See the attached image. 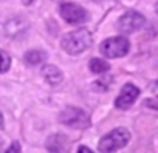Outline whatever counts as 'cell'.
<instances>
[{
  "label": "cell",
  "instance_id": "cell-1",
  "mask_svg": "<svg viewBox=\"0 0 158 153\" xmlns=\"http://www.w3.org/2000/svg\"><path fill=\"white\" fill-rule=\"evenodd\" d=\"M68 54H81L92 45V34L89 30H76L64 36L60 42Z\"/></svg>",
  "mask_w": 158,
  "mask_h": 153
},
{
  "label": "cell",
  "instance_id": "cell-2",
  "mask_svg": "<svg viewBox=\"0 0 158 153\" xmlns=\"http://www.w3.org/2000/svg\"><path fill=\"white\" fill-rule=\"evenodd\" d=\"M130 139V133L126 128H115L102 139L99 141V150L101 151H115L121 147H124Z\"/></svg>",
  "mask_w": 158,
  "mask_h": 153
},
{
  "label": "cell",
  "instance_id": "cell-3",
  "mask_svg": "<svg viewBox=\"0 0 158 153\" xmlns=\"http://www.w3.org/2000/svg\"><path fill=\"white\" fill-rule=\"evenodd\" d=\"M101 54H104L106 57H121L126 56L130 50V42L123 37V36H116V37H110L107 40H104L101 43Z\"/></svg>",
  "mask_w": 158,
  "mask_h": 153
},
{
  "label": "cell",
  "instance_id": "cell-4",
  "mask_svg": "<svg viewBox=\"0 0 158 153\" xmlns=\"http://www.w3.org/2000/svg\"><path fill=\"white\" fill-rule=\"evenodd\" d=\"M60 122L71 127V128H87L90 125V118L84 110H79L74 107H68L65 108L60 116H59Z\"/></svg>",
  "mask_w": 158,
  "mask_h": 153
},
{
  "label": "cell",
  "instance_id": "cell-5",
  "mask_svg": "<svg viewBox=\"0 0 158 153\" xmlns=\"http://www.w3.org/2000/svg\"><path fill=\"white\" fill-rule=\"evenodd\" d=\"M59 13L62 16V19L67 22V23H71V25H79V23H84L87 22L89 19V14L87 11L79 6L77 3H62L60 8H59Z\"/></svg>",
  "mask_w": 158,
  "mask_h": 153
},
{
  "label": "cell",
  "instance_id": "cell-6",
  "mask_svg": "<svg viewBox=\"0 0 158 153\" xmlns=\"http://www.w3.org/2000/svg\"><path fill=\"white\" fill-rule=\"evenodd\" d=\"M144 23H146V19H144L143 14H139V13H136V11H127L124 16L119 17L116 26H118V30H119L121 33H124V34H132L133 31L139 30Z\"/></svg>",
  "mask_w": 158,
  "mask_h": 153
},
{
  "label": "cell",
  "instance_id": "cell-7",
  "mask_svg": "<svg viewBox=\"0 0 158 153\" xmlns=\"http://www.w3.org/2000/svg\"><path fill=\"white\" fill-rule=\"evenodd\" d=\"M138 96H139V90L133 84H126L121 88V93L118 95V98L115 101V105L121 110H127L133 105V102L138 99Z\"/></svg>",
  "mask_w": 158,
  "mask_h": 153
},
{
  "label": "cell",
  "instance_id": "cell-8",
  "mask_svg": "<svg viewBox=\"0 0 158 153\" xmlns=\"http://www.w3.org/2000/svg\"><path fill=\"white\" fill-rule=\"evenodd\" d=\"M42 76L45 78V81H47L48 84H51V85H57V84H60L62 79H64L62 71H60L57 66H54V65H45V66L42 68Z\"/></svg>",
  "mask_w": 158,
  "mask_h": 153
},
{
  "label": "cell",
  "instance_id": "cell-9",
  "mask_svg": "<svg viewBox=\"0 0 158 153\" xmlns=\"http://www.w3.org/2000/svg\"><path fill=\"white\" fill-rule=\"evenodd\" d=\"M89 66H90L92 73H96V74L106 73V71H109V68H110L109 62H106L104 59H99V57H93V59L90 60Z\"/></svg>",
  "mask_w": 158,
  "mask_h": 153
},
{
  "label": "cell",
  "instance_id": "cell-10",
  "mask_svg": "<svg viewBox=\"0 0 158 153\" xmlns=\"http://www.w3.org/2000/svg\"><path fill=\"white\" fill-rule=\"evenodd\" d=\"M45 59H47L45 53H44V51H39V50H31V51H28V53L25 54V60H27V63H30V65H39V63H42Z\"/></svg>",
  "mask_w": 158,
  "mask_h": 153
},
{
  "label": "cell",
  "instance_id": "cell-11",
  "mask_svg": "<svg viewBox=\"0 0 158 153\" xmlns=\"http://www.w3.org/2000/svg\"><path fill=\"white\" fill-rule=\"evenodd\" d=\"M11 66V57L8 56V53H5L3 50H0V73L8 71Z\"/></svg>",
  "mask_w": 158,
  "mask_h": 153
},
{
  "label": "cell",
  "instance_id": "cell-12",
  "mask_svg": "<svg viewBox=\"0 0 158 153\" xmlns=\"http://www.w3.org/2000/svg\"><path fill=\"white\" fill-rule=\"evenodd\" d=\"M8 151H20V147H19V144H17V142H14V145H11V147L8 148Z\"/></svg>",
  "mask_w": 158,
  "mask_h": 153
},
{
  "label": "cell",
  "instance_id": "cell-13",
  "mask_svg": "<svg viewBox=\"0 0 158 153\" xmlns=\"http://www.w3.org/2000/svg\"><path fill=\"white\" fill-rule=\"evenodd\" d=\"M77 151H92V150H90L89 147H84V145H81V147L77 148Z\"/></svg>",
  "mask_w": 158,
  "mask_h": 153
},
{
  "label": "cell",
  "instance_id": "cell-14",
  "mask_svg": "<svg viewBox=\"0 0 158 153\" xmlns=\"http://www.w3.org/2000/svg\"><path fill=\"white\" fill-rule=\"evenodd\" d=\"M2 124H3V116H2V113H0V127H2Z\"/></svg>",
  "mask_w": 158,
  "mask_h": 153
}]
</instances>
